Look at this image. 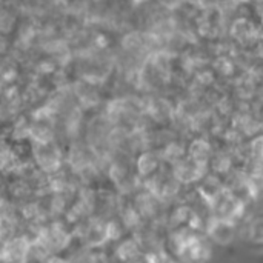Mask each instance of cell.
<instances>
[{
  "label": "cell",
  "mask_w": 263,
  "mask_h": 263,
  "mask_svg": "<svg viewBox=\"0 0 263 263\" xmlns=\"http://www.w3.org/2000/svg\"><path fill=\"white\" fill-rule=\"evenodd\" d=\"M211 237L219 242V243H228L234 237V225L230 220L225 219H217L210 228Z\"/></svg>",
  "instance_id": "6da1fadb"
},
{
  "label": "cell",
  "mask_w": 263,
  "mask_h": 263,
  "mask_svg": "<svg viewBox=\"0 0 263 263\" xmlns=\"http://www.w3.org/2000/svg\"><path fill=\"white\" fill-rule=\"evenodd\" d=\"M137 253H139V247H137V243L133 242V240L125 242V243L119 248V256H120V259H123V260H129V259L136 257Z\"/></svg>",
  "instance_id": "7a4b0ae2"
},
{
  "label": "cell",
  "mask_w": 263,
  "mask_h": 263,
  "mask_svg": "<svg viewBox=\"0 0 263 263\" xmlns=\"http://www.w3.org/2000/svg\"><path fill=\"white\" fill-rule=\"evenodd\" d=\"M48 263H66V262H65V260H62V259H57V257H55V259H51Z\"/></svg>",
  "instance_id": "3957f363"
}]
</instances>
